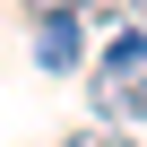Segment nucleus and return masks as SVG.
<instances>
[{
    "instance_id": "f03ea898",
    "label": "nucleus",
    "mask_w": 147,
    "mask_h": 147,
    "mask_svg": "<svg viewBox=\"0 0 147 147\" xmlns=\"http://www.w3.org/2000/svg\"><path fill=\"white\" fill-rule=\"evenodd\" d=\"M35 61L69 78L78 69V18H35Z\"/></svg>"
},
{
    "instance_id": "39448f33",
    "label": "nucleus",
    "mask_w": 147,
    "mask_h": 147,
    "mask_svg": "<svg viewBox=\"0 0 147 147\" xmlns=\"http://www.w3.org/2000/svg\"><path fill=\"white\" fill-rule=\"evenodd\" d=\"M26 9H35V18H78L87 0H26Z\"/></svg>"
},
{
    "instance_id": "f257e3e1",
    "label": "nucleus",
    "mask_w": 147,
    "mask_h": 147,
    "mask_svg": "<svg viewBox=\"0 0 147 147\" xmlns=\"http://www.w3.org/2000/svg\"><path fill=\"white\" fill-rule=\"evenodd\" d=\"M95 104H104V121H147V69H138V78L95 69Z\"/></svg>"
},
{
    "instance_id": "423d86ee",
    "label": "nucleus",
    "mask_w": 147,
    "mask_h": 147,
    "mask_svg": "<svg viewBox=\"0 0 147 147\" xmlns=\"http://www.w3.org/2000/svg\"><path fill=\"white\" fill-rule=\"evenodd\" d=\"M130 18H138V26H147V0H130Z\"/></svg>"
},
{
    "instance_id": "20e7f679",
    "label": "nucleus",
    "mask_w": 147,
    "mask_h": 147,
    "mask_svg": "<svg viewBox=\"0 0 147 147\" xmlns=\"http://www.w3.org/2000/svg\"><path fill=\"white\" fill-rule=\"evenodd\" d=\"M61 147H138V138H121V130H113V121H95V130H69V138H61Z\"/></svg>"
},
{
    "instance_id": "7ed1b4c3",
    "label": "nucleus",
    "mask_w": 147,
    "mask_h": 147,
    "mask_svg": "<svg viewBox=\"0 0 147 147\" xmlns=\"http://www.w3.org/2000/svg\"><path fill=\"white\" fill-rule=\"evenodd\" d=\"M104 69H113V78H138V69H147V26H130V35H113V52H104Z\"/></svg>"
}]
</instances>
